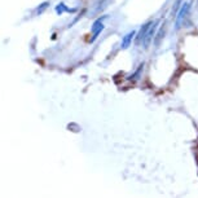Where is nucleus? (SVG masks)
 <instances>
[{
    "mask_svg": "<svg viewBox=\"0 0 198 198\" xmlns=\"http://www.w3.org/2000/svg\"><path fill=\"white\" fill-rule=\"evenodd\" d=\"M189 11H190V3H184L181 5V8L176 16V30H180L183 26H185L187 24V18H188V14H189Z\"/></svg>",
    "mask_w": 198,
    "mask_h": 198,
    "instance_id": "nucleus-1",
    "label": "nucleus"
},
{
    "mask_svg": "<svg viewBox=\"0 0 198 198\" xmlns=\"http://www.w3.org/2000/svg\"><path fill=\"white\" fill-rule=\"evenodd\" d=\"M158 24H159V20H156V21H154V22H153V25H152V26H150V29H149L148 34H146L145 39H144V42H143L144 48H145V49H148V48H149V46H150V43L154 40V36H156V31H157V26H158Z\"/></svg>",
    "mask_w": 198,
    "mask_h": 198,
    "instance_id": "nucleus-2",
    "label": "nucleus"
},
{
    "mask_svg": "<svg viewBox=\"0 0 198 198\" xmlns=\"http://www.w3.org/2000/svg\"><path fill=\"white\" fill-rule=\"evenodd\" d=\"M113 0H97L96 3H95V5H93V8H92V11H91V14H100L101 12H104L108 7H109V4L112 3Z\"/></svg>",
    "mask_w": 198,
    "mask_h": 198,
    "instance_id": "nucleus-3",
    "label": "nucleus"
},
{
    "mask_svg": "<svg viewBox=\"0 0 198 198\" xmlns=\"http://www.w3.org/2000/svg\"><path fill=\"white\" fill-rule=\"evenodd\" d=\"M166 31H167V26H166V22H163V24L161 25V27L158 29V31H157L156 36H154V40H153V43H154V46H156V47H159L161 42L163 40L165 35H166Z\"/></svg>",
    "mask_w": 198,
    "mask_h": 198,
    "instance_id": "nucleus-4",
    "label": "nucleus"
},
{
    "mask_svg": "<svg viewBox=\"0 0 198 198\" xmlns=\"http://www.w3.org/2000/svg\"><path fill=\"white\" fill-rule=\"evenodd\" d=\"M153 22H154V21H149V22H146L145 25H143V27L140 29V31H139V34H137V36H136V43H137V44L141 43V42H144V39H145L146 34H148L150 26L153 25Z\"/></svg>",
    "mask_w": 198,
    "mask_h": 198,
    "instance_id": "nucleus-5",
    "label": "nucleus"
},
{
    "mask_svg": "<svg viewBox=\"0 0 198 198\" xmlns=\"http://www.w3.org/2000/svg\"><path fill=\"white\" fill-rule=\"evenodd\" d=\"M92 34H93V36H92V39H91V42H95V39L97 38V35L104 30V25H102V21L101 20H97L95 24L92 25Z\"/></svg>",
    "mask_w": 198,
    "mask_h": 198,
    "instance_id": "nucleus-6",
    "label": "nucleus"
},
{
    "mask_svg": "<svg viewBox=\"0 0 198 198\" xmlns=\"http://www.w3.org/2000/svg\"><path fill=\"white\" fill-rule=\"evenodd\" d=\"M135 35H136V31H130V33H128V34H127V35L122 39L121 48H122V49H127V48L131 46V43H132V40H134Z\"/></svg>",
    "mask_w": 198,
    "mask_h": 198,
    "instance_id": "nucleus-7",
    "label": "nucleus"
},
{
    "mask_svg": "<svg viewBox=\"0 0 198 198\" xmlns=\"http://www.w3.org/2000/svg\"><path fill=\"white\" fill-rule=\"evenodd\" d=\"M56 12H57L58 14H62L64 12H75V9H69V8H66V5H65L64 3H61V4H58V5L56 7Z\"/></svg>",
    "mask_w": 198,
    "mask_h": 198,
    "instance_id": "nucleus-8",
    "label": "nucleus"
},
{
    "mask_svg": "<svg viewBox=\"0 0 198 198\" xmlns=\"http://www.w3.org/2000/svg\"><path fill=\"white\" fill-rule=\"evenodd\" d=\"M49 5V3L48 2H46V3H43L40 7H39V8L38 9H36V13H38V14H42L44 11H46V8H47V7Z\"/></svg>",
    "mask_w": 198,
    "mask_h": 198,
    "instance_id": "nucleus-9",
    "label": "nucleus"
}]
</instances>
